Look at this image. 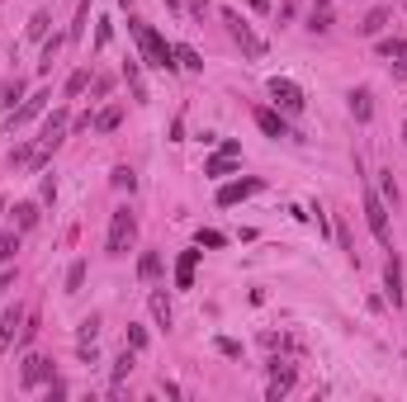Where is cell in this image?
<instances>
[{"label": "cell", "mask_w": 407, "mask_h": 402, "mask_svg": "<svg viewBox=\"0 0 407 402\" xmlns=\"http://www.w3.org/2000/svg\"><path fill=\"white\" fill-rule=\"evenodd\" d=\"M289 388H294V365H280V360H275V370H270V388H266V393H270L275 402H280L284 393H289Z\"/></svg>", "instance_id": "13"}, {"label": "cell", "mask_w": 407, "mask_h": 402, "mask_svg": "<svg viewBox=\"0 0 407 402\" xmlns=\"http://www.w3.org/2000/svg\"><path fill=\"white\" fill-rule=\"evenodd\" d=\"M218 350H223L228 360H237V355H242V345H237V341H228V336H218Z\"/></svg>", "instance_id": "35"}, {"label": "cell", "mask_w": 407, "mask_h": 402, "mask_svg": "<svg viewBox=\"0 0 407 402\" xmlns=\"http://www.w3.org/2000/svg\"><path fill=\"white\" fill-rule=\"evenodd\" d=\"M138 275H142V279H157V275H161V256H157V251H147V256L138 261Z\"/></svg>", "instance_id": "24"}, {"label": "cell", "mask_w": 407, "mask_h": 402, "mask_svg": "<svg viewBox=\"0 0 407 402\" xmlns=\"http://www.w3.org/2000/svg\"><path fill=\"white\" fill-rule=\"evenodd\" d=\"M393 76H407V52L398 57V66H393Z\"/></svg>", "instance_id": "37"}, {"label": "cell", "mask_w": 407, "mask_h": 402, "mask_svg": "<svg viewBox=\"0 0 407 402\" xmlns=\"http://www.w3.org/2000/svg\"><path fill=\"white\" fill-rule=\"evenodd\" d=\"M256 128H261L266 138H289V124H284L275 109H256Z\"/></svg>", "instance_id": "14"}, {"label": "cell", "mask_w": 407, "mask_h": 402, "mask_svg": "<svg viewBox=\"0 0 407 402\" xmlns=\"http://www.w3.org/2000/svg\"><path fill=\"white\" fill-rule=\"evenodd\" d=\"M223 242H228L223 232H199V247H223Z\"/></svg>", "instance_id": "36"}, {"label": "cell", "mask_w": 407, "mask_h": 402, "mask_svg": "<svg viewBox=\"0 0 407 402\" xmlns=\"http://www.w3.org/2000/svg\"><path fill=\"white\" fill-rule=\"evenodd\" d=\"M90 85V71H71V81H66V95H81Z\"/></svg>", "instance_id": "30"}, {"label": "cell", "mask_w": 407, "mask_h": 402, "mask_svg": "<svg viewBox=\"0 0 407 402\" xmlns=\"http://www.w3.org/2000/svg\"><path fill=\"white\" fill-rule=\"evenodd\" d=\"M379 194H384V203L403 199V194H398V180H393V170H379Z\"/></svg>", "instance_id": "20"}, {"label": "cell", "mask_w": 407, "mask_h": 402, "mask_svg": "<svg viewBox=\"0 0 407 402\" xmlns=\"http://www.w3.org/2000/svg\"><path fill=\"white\" fill-rule=\"evenodd\" d=\"M403 5H407V0H403Z\"/></svg>", "instance_id": "42"}, {"label": "cell", "mask_w": 407, "mask_h": 402, "mask_svg": "<svg viewBox=\"0 0 407 402\" xmlns=\"http://www.w3.org/2000/svg\"><path fill=\"white\" fill-rule=\"evenodd\" d=\"M147 303H152V317H157L161 326H171V303H166V294H161V289L147 298Z\"/></svg>", "instance_id": "21"}, {"label": "cell", "mask_w": 407, "mask_h": 402, "mask_svg": "<svg viewBox=\"0 0 407 402\" xmlns=\"http://www.w3.org/2000/svg\"><path fill=\"white\" fill-rule=\"evenodd\" d=\"M308 29H313V33H327V29H331V10H327V5H322V10H313Z\"/></svg>", "instance_id": "28"}, {"label": "cell", "mask_w": 407, "mask_h": 402, "mask_svg": "<svg viewBox=\"0 0 407 402\" xmlns=\"http://www.w3.org/2000/svg\"><path fill=\"white\" fill-rule=\"evenodd\" d=\"M119 119H124V109L110 105L105 114H100V119H95V128H100V133H114V128H119Z\"/></svg>", "instance_id": "22"}, {"label": "cell", "mask_w": 407, "mask_h": 402, "mask_svg": "<svg viewBox=\"0 0 407 402\" xmlns=\"http://www.w3.org/2000/svg\"><path fill=\"white\" fill-rule=\"evenodd\" d=\"M128 345H133V350H147V331H142V326H128Z\"/></svg>", "instance_id": "33"}, {"label": "cell", "mask_w": 407, "mask_h": 402, "mask_svg": "<svg viewBox=\"0 0 407 402\" xmlns=\"http://www.w3.org/2000/svg\"><path fill=\"white\" fill-rule=\"evenodd\" d=\"M256 189H261V180H232V185L218 189V203H223V208H232V203H242L247 194H256Z\"/></svg>", "instance_id": "11"}, {"label": "cell", "mask_w": 407, "mask_h": 402, "mask_svg": "<svg viewBox=\"0 0 407 402\" xmlns=\"http://www.w3.org/2000/svg\"><path fill=\"white\" fill-rule=\"evenodd\" d=\"M189 10H194V15H204V10H208V0H189Z\"/></svg>", "instance_id": "38"}, {"label": "cell", "mask_w": 407, "mask_h": 402, "mask_svg": "<svg viewBox=\"0 0 407 402\" xmlns=\"http://www.w3.org/2000/svg\"><path fill=\"white\" fill-rule=\"evenodd\" d=\"M47 24H52L47 15H33V19H29V38H43V33H47Z\"/></svg>", "instance_id": "32"}, {"label": "cell", "mask_w": 407, "mask_h": 402, "mask_svg": "<svg viewBox=\"0 0 407 402\" xmlns=\"http://www.w3.org/2000/svg\"><path fill=\"white\" fill-rule=\"evenodd\" d=\"M360 203H365V223H370V232H374L379 242L389 247L393 237H389V203H384V194L365 185V199H360Z\"/></svg>", "instance_id": "3"}, {"label": "cell", "mask_w": 407, "mask_h": 402, "mask_svg": "<svg viewBox=\"0 0 407 402\" xmlns=\"http://www.w3.org/2000/svg\"><path fill=\"white\" fill-rule=\"evenodd\" d=\"M194 265H199V251H180V261H175V284L180 289L194 284Z\"/></svg>", "instance_id": "16"}, {"label": "cell", "mask_w": 407, "mask_h": 402, "mask_svg": "<svg viewBox=\"0 0 407 402\" xmlns=\"http://www.w3.org/2000/svg\"><path fill=\"white\" fill-rule=\"evenodd\" d=\"M270 95H275V105L289 109V114H298V109L308 105V100H303V90H298L289 76H275V81H270Z\"/></svg>", "instance_id": "5"}, {"label": "cell", "mask_w": 407, "mask_h": 402, "mask_svg": "<svg viewBox=\"0 0 407 402\" xmlns=\"http://www.w3.org/2000/svg\"><path fill=\"white\" fill-rule=\"evenodd\" d=\"M19 379H24V388H38V384H47V379H52V360H43V355H29V360H24V374H19Z\"/></svg>", "instance_id": "9"}, {"label": "cell", "mask_w": 407, "mask_h": 402, "mask_svg": "<svg viewBox=\"0 0 407 402\" xmlns=\"http://www.w3.org/2000/svg\"><path fill=\"white\" fill-rule=\"evenodd\" d=\"M47 100H52V95H47V90L29 95V100H24V105H19L15 114H10V133H15V128H24V124H29V119H38V114H43V105H47Z\"/></svg>", "instance_id": "7"}, {"label": "cell", "mask_w": 407, "mask_h": 402, "mask_svg": "<svg viewBox=\"0 0 407 402\" xmlns=\"http://www.w3.org/2000/svg\"><path fill=\"white\" fill-rule=\"evenodd\" d=\"M124 76H128V85H133V100H147V85H142V71L133 62L124 66Z\"/></svg>", "instance_id": "26"}, {"label": "cell", "mask_w": 407, "mask_h": 402, "mask_svg": "<svg viewBox=\"0 0 407 402\" xmlns=\"http://www.w3.org/2000/svg\"><path fill=\"white\" fill-rule=\"evenodd\" d=\"M166 5H171V10H180V0H166Z\"/></svg>", "instance_id": "39"}, {"label": "cell", "mask_w": 407, "mask_h": 402, "mask_svg": "<svg viewBox=\"0 0 407 402\" xmlns=\"http://www.w3.org/2000/svg\"><path fill=\"white\" fill-rule=\"evenodd\" d=\"M237 156H242V147H237V142H223V152L204 161V175H228V170L237 166Z\"/></svg>", "instance_id": "8"}, {"label": "cell", "mask_w": 407, "mask_h": 402, "mask_svg": "<svg viewBox=\"0 0 407 402\" xmlns=\"http://www.w3.org/2000/svg\"><path fill=\"white\" fill-rule=\"evenodd\" d=\"M317 5H327V0H317Z\"/></svg>", "instance_id": "40"}, {"label": "cell", "mask_w": 407, "mask_h": 402, "mask_svg": "<svg viewBox=\"0 0 407 402\" xmlns=\"http://www.w3.org/2000/svg\"><path fill=\"white\" fill-rule=\"evenodd\" d=\"M223 24H228V33H232L237 43H242V52H247V57H266V43L251 33V24L237 15V10H223Z\"/></svg>", "instance_id": "4"}, {"label": "cell", "mask_w": 407, "mask_h": 402, "mask_svg": "<svg viewBox=\"0 0 407 402\" xmlns=\"http://www.w3.org/2000/svg\"><path fill=\"white\" fill-rule=\"evenodd\" d=\"M403 138H407V128H403Z\"/></svg>", "instance_id": "41"}, {"label": "cell", "mask_w": 407, "mask_h": 402, "mask_svg": "<svg viewBox=\"0 0 407 402\" xmlns=\"http://www.w3.org/2000/svg\"><path fill=\"white\" fill-rule=\"evenodd\" d=\"M403 52H407V38H384V43H379V57H393V62H398Z\"/></svg>", "instance_id": "25"}, {"label": "cell", "mask_w": 407, "mask_h": 402, "mask_svg": "<svg viewBox=\"0 0 407 402\" xmlns=\"http://www.w3.org/2000/svg\"><path fill=\"white\" fill-rule=\"evenodd\" d=\"M81 279H85V261H76L71 270H66V294H76V289H81Z\"/></svg>", "instance_id": "29"}, {"label": "cell", "mask_w": 407, "mask_h": 402, "mask_svg": "<svg viewBox=\"0 0 407 402\" xmlns=\"http://www.w3.org/2000/svg\"><path fill=\"white\" fill-rule=\"evenodd\" d=\"M0 95H5L0 105H10V109H15V100H19V95H24V85H19V81H15V85H5V90H0Z\"/></svg>", "instance_id": "34"}, {"label": "cell", "mask_w": 407, "mask_h": 402, "mask_svg": "<svg viewBox=\"0 0 407 402\" xmlns=\"http://www.w3.org/2000/svg\"><path fill=\"white\" fill-rule=\"evenodd\" d=\"M384 24H389V10H370V15H365V24H355V29H360L365 38H374Z\"/></svg>", "instance_id": "19"}, {"label": "cell", "mask_w": 407, "mask_h": 402, "mask_svg": "<svg viewBox=\"0 0 407 402\" xmlns=\"http://www.w3.org/2000/svg\"><path fill=\"white\" fill-rule=\"evenodd\" d=\"M66 124H71V119H66V109H57V114H52V119L43 124V138H38V147H43L47 156H52V152H57V147L66 142Z\"/></svg>", "instance_id": "6"}, {"label": "cell", "mask_w": 407, "mask_h": 402, "mask_svg": "<svg viewBox=\"0 0 407 402\" xmlns=\"http://www.w3.org/2000/svg\"><path fill=\"white\" fill-rule=\"evenodd\" d=\"M384 294L393 298V308L403 303V261H398V256H393V261L384 265Z\"/></svg>", "instance_id": "12"}, {"label": "cell", "mask_w": 407, "mask_h": 402, "mask_svg": "<svg viewBox=\"0 0 407 402\" xmlns=\"http://www.w3.org/2000/svg\"><path fill=\"white\" fill-rule=\"evenodd\" d=\"M19 326H24V308H10L5 317H0V355L19 341Z\"/></svg>", "instance_id": "10"}, {"label": "cell", "mask_w": 407, "mask_h": 402, "mask_svg": "<svg viewBox=\"0 0 407 402\" xmlns=\"http://www.w3.org/2000/svg\"><path fill=\"white\" fill-rule=\"evenodd\" d=\"M350 114H355V124H370V119H374V95L350 90Z\"/></svg>", "instance_id": "15"}, {"label": "cell", "mask_w": 407, "mask_h": 402, "mask_svg": "<svg viewBox=\"0 0 407 402\" xmlns=\"http://www.w3.org/2000/svg\"><path fill=\"white\" fill-rule=\"evenodd\" d=\"M15 251H19V227L0 237V265H10V261H15Z\"/></svg>", "instance_id": "23"}, {"label": "cell", "mask_w": 407, "mask_h": 402, "mask_svg": "<svg viewBox=\"0 0 407 402\" xmlns=\"http://www.w3.org/2000/svg\"><path fill=\"white\" fill-rule=\"evenodd\" d=\"M133 355H138V350H133V345H128L124 355L114 360V374H110V379H114V388H119V384H124V379H128V374H133V365H138V360H133Z\"/></svg>", "instance_id": "17"}, {"label": "cell", "mask_w": 407, "mask_h": 402, "mask_svg": "<svg viewBox=\"0 0 407 402\" xmlns=\"http://www.w3.org/2000/svg\"><path fill=\"white\" fill-rule=\"evenodd\" d=\"M15 223H19V232H24V227H33V223H38V203H19V208H15Z\"/></svg>", "instance_id": "27"}, {"label": "cell", "mask_w": 407, "mask_h": 402, "mask_svg": "<svg viewBox=\"0 0 407 402\" xmlns=\"http://www.w3.org/2000/svg\"><path fill=\"white\" fill-rule=\"evenodd\" d=\"M171 57H175V66H185V71H199V52H194V47H185V43H180V47H171Z\"/></svg>", "instance_id": "18"}, {"label": "cell", "mask_w": 407, "mask_h": 402, "mask_svg": "<svg viewBox=\"0 0 407 402\" xmlns=\"http://www.w3.org/2000/svg\"><path fill=\"white\" fill-rule=\"evenodd\" d=\"M114 185H119V189H133V185H138V175H133L128 166H119V170H114Z\"/></svg>", "instance_id": "31"}, {"label": "cell", "mask_w": 407, "mask_h": 402, "mask_svg": "<svg viewBox=\"0 0 407 402\" xmlns=\"http://www.w3.org/2000/svg\"><path fill=\"white\" fill-rule=\"evenodd\" d=\"M133 38H138V47H142V57H147V66H161V71H171V47L161 43V33L152 29V24H138L133 19Z\"/></svg>", "instance_id": "1"}, {"label": "cell", "mask_w": 407, "mask_h": 402, "mask_svg": "<svg viewBox=\"0 0 407 402\" xmlns=\"http://www.w3.org/2000/svg\"><path fill=\"white\" fill-rule=\"evenodd\" d=\"M133 237H138V218H133V208H114V218H110V256H124L128 247H133Z\"/></svg>", "instance_id": "2"}]
</instances>
